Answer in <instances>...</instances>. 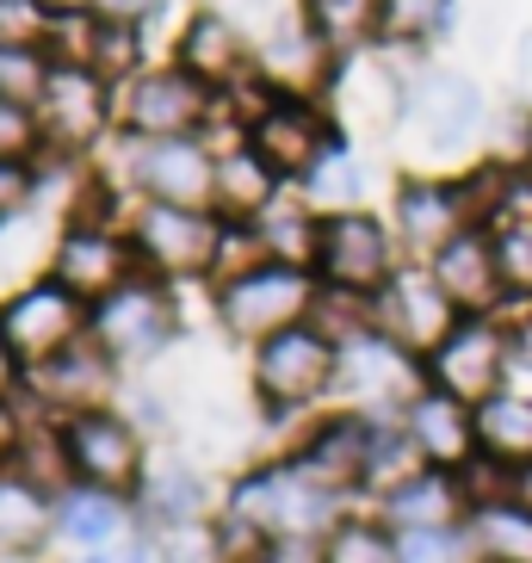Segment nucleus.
<instances>
[{
    "mask_svg": "<svg viewBox=\"0 0 532 563\" xmlns=\"http://www.w3.org/2000/svg\"><path fill=\"white\" fill-rule=\"evenodd\" d=\"M452 310H458V303L440 291V279H421V273L390 279V285H384V298H378L384 334H390L397 347H415V353H433L452 329H458V322H452Z\"/></svg>",
    "mask_w": 532,
    "mask_h": 563,
    "instance_id": "ddd939ff",
    "label": "nucleus"
},
{
    "mask_svg": "<svg viewBox=\"0 0 532 563\" xmlns=\"http://www.w3.org/2000/svg\"><path fill=\"white\" fill-rule=\"evenodd\" d=\"M428 365H433V384H440L446 397L489 402V397H501L496 384H501V365H508V334L489 329L483 316H465V322L428 353Z\"/></svg>",
    "mask_w": 532,
    "mask_h": 563,
    "instance_id": "423d86ee",
    "label": "nucleus"
},
{
    "mask_svg": "<svg viewBox=\"0 0 532 563\" xmlns=\"http://www.w3.org/2000/svg\"><path fill=\"white\" fill-rule=\"evenodd\" d=\"M390 25H397V32H428L433 19H440V0H390Z\"/></svg>",
    "mask_w": 532,
    "mask_h": 563,
    "instance_id": "79ce46f5",
    "label": "nucleus"
},
{
    "mask_svg": "<svg viewBox=\"0 0 532 563\" xmlns=\"http://www.w3.org/2000/svg\"><path fill=\"white\" fill-rule=\"evenodd\" d=\"M81 303L63 279H44L32 291H19L7 310H0V329H7V347H13L19 365H44L56 360L63 347H75L81 334Z\"/></svg>",
    "mask_w": 532,
    "mask_h": 563,
    "instance_id": "20e7f679",
    "label": "nucleus"
},
{
    "mask_svg": "<svg viewBox=\"0 0 532 563\" xmlns=\"http://www.w3.org/2000/svg\"><path fill=\"white\" fill-rule=\"evenodd\" d=\"M317 266L329 273V285L378 291V285H390V235L366 211L322 217L317 223Z\"/></svg>",
    "mask_w": 532,
    "mask_h": 563,
    "instance_id": "0eeeda50",
    "label": "nucleus"
},
{
    "mask_svg": "<svg viewBox=\"0 0 532 563\" xmlns=\"http://www.w3.org/2000/svg\"><path fill=\"white\" fill-rule=\"evenodd\" d=\"M334 365H341V347L334 334L322 329H285L273 341H261V360H254V384L273 409H298V402L322 397L334 384Z\"/></svg>",
    "mask_w": 532,
    "mask_h": 563,
    "instance_id": "7ed1b4c3",
    "label": "nucleus"
},
{
    "mask_svg": "<svg viewBox=\"0 0 532 563\" xmlns=\"http://www.w3.org/2000/svg\"><path fill=\"white\" fill-rule=\"evenodd\" d=\"M353 199H359V162L334 143V150L310 167V205H322L329 217H341V211H353Z\"/></svg>",
    "mask_w": 532,
    "mask_h": 563,
    "instance_id": "72a5a7b5",
    "label": "nucleus"
},
{
    "mask_svg": "<svg viewBox=\"0 0 532 563\" xmlns=\"http://www.w3.org/2000/svg\"><path fill=\"white\" fill-rule=\"evenodd\" d=\"M496 254H501V279H514L520 291H532V223H508Z\"/></svg>",
    "mask_w": 532,
    "mask_h": 563,
    "instance_id": "ea45409f",
    "label": "nucleus"
},
{
    "mask_svg": "<svg viewBox=\"0 0 532 563\" xmlns=\"http://www.w3.org/2000/svg\"><path fill=\"white\" fill-rule=\"evenodd\" d=\"M93 563H149V558H143V551H136V545H118V551H100V558H93Z\"/></svg>",
    "mask_w": 532,
    "mask_h": 563,
    "instance_id": "8fccbe9b",
    "label": "nucleus"
},
{
    "mask_svg": "<svg viewBox=\"0 0 532 563\" xmlns=\"http://www.w3.org/2000/svg\"><path fill=\"white\" fill-rule=\"evenodd\" d=\"M508 75H514V93H520V100H532V25L514 37V68H508Z\"/></svg>",
    "mask_w": 532,
    "mask_h": 563,
    "instance_id": "c03bdc74",
    "label": "nucleus"
},
{
    "mask_svg": "<svg viewBox=\"0 0 532 563\" xmlns=\"http://www.w3.org/2000/svg\"><path fill=\"white\" fill-rule=\"evenodd\" d=\"M51 527V508L37 496V483L0 477V551H32Z\"/></svg>",
    "mask_w": 532,
    "mask_h": 563,
    "instance_id": "c85d7f7f",
    "label": "nucleus"
},
{
    "mask_svg": "<svg viewBox=\"0 0 532 563\" xmlns=\"http://www.w3.org/2000/svg\"><path fill=\"white\" fill-rule=\"evenodd\" d=\"M409 353L390 341V334H353L341 347V365H334V384L359 402H415L409 397Z\"/></svg>",
    "mask_w": 532,
    "mask_h": 563,
    "instance_id": "dca6fc26",
    "label": "nucleus"
},
{
    "mask_svg": "<svg viewBox=\"0 0 532 563\" xmlns=\"http://www.w3.org/2000/svg\"><path fill=\"white\" fill-rule=\"evenodd\" d=\"M204 501V483L186 471V464H162L149 477V514L155 520H167V527H186L192 514H199Z\"/></svg>",
    "mask_w": 532,
    "mask_h": 563,
    "instance_id": "473e14b6",
    "label": "nucleus"
},
{
    "mask_svg": "<svg viewBox=\"0 0 532 563\" xmlns=\"http://www.w3.org/2000/svg\"><path fill=\"white\" fill-rule=\"evenodd\" d=\"M397 230L415 254H440L452 235L465 230V192L433 186V180H409L397 192Z\"/></svg>",
    "mask_w": 532,
    "mask_h": 563,
    "instance_id": "6ab92c4d",
    "label": "nucleus"
},
{
    "mask_svg": "<svg viewBox=\"0 0 532 563\" xmlns=\"http://www.w3.org/2000/svg\"><path fill=\"white\" fill-rule=\"evenodd\" d=\"M136 249L155 273H204L223 249V230L204 211H186V205H149L143 223H136Z\"/></svg>",
    "mask_w": 532,
    "mask_h": 563,
    "instance_id": "1a4fd4ad",
    "label": "nucleus"
},
{
    "mask_svg": "<svg viewBox=\"0 0 532 563\" xmlns=\"http://www.w3.org/2000/svg\"><path fill=\"white\" fill-rule=\"evenodd\" d=\"M13 384V347H7V329H0V390Z\"/></svg>",
    "mask_w": 532,
    "mask_h": 563,
    "instance_id": "3c124183",
    "label": "nucleus"
},
{
    "mask_svg": "<svg viewBox=\"0 0 532 563\" xmlns=\"http://www.w3.org/2000/svg\"><path fill=\"white\" fill-rule=\"evenodd\" d=\"M37 143H44V118H37L32 106L0 100V162H7V167H25V162L37 155Z\"/></svg>",
    "mask_w": 532,
    "mask_h": 563,
    "instance_id": "58836bf2",
    "label": "nucleus"
},
{
    "mask_svg": "<svg viewBox=\"0 0 532 563\" xmlns=\"http://www.w3.org/2000/svg\"><path fill=\"white\" fill-rule=\"evenodd\" d=\"M508 501L532 514V464H520V471H514V496H508Z\"/></svg>",
    "mask_w": 532,
    "mask_h": 563,
    "instance_id": "09e8293b",
    "label": "nucleus"
},
{
    "mask_svg": "<svg viewBox=\"0 0 532 563\" xmlns=\"http://www.w3.org/2000/svg\"><path fill=\"white\" fill-rule=\"evenodd\" d=\"M149 7H155V0H93V13H100V19H131V25L149 13Z\"/></svg>",
    "mask_w": 532,
    "mask_h": 563,
    "instance_id": "49530a36",
    "label": "nucleus"
},
{
    "mask_svg": "<svg viewBox=\"0 0 532 563\" xmlns=\"http://www.w3.org/2000/svg\"><path fill=\"white\" fill-rule=\"evenodd\" d=\"M44 0H0V44H37L44 32Z\"/></svg>",
    "mask_w": 532,
    "mask_h": 563,
    "instance_id": "a19ab883",
    "label": "nucleus"
},
{
    "mask_svg": "<svg viewBox=\"0 0 532 563\" xmlns=\"http://www.w3.org/2000/svg\"><path fill=\"white\" fill-rule=\"evenodd\" d=\"M112 112L124 118V131L162 143V136H186L211 106H204L199 75H186V68H155V75H136V81L118 93Z\"/></svg>",
    "mask_w": 532,
    "mask_h": 563,
    "instance_id": "39448f33",
    "label": "nucleus"
},
{
    "mask_svg": "<svg viewBox=\"0 0 532 563\" xmlns=\"http://www.w3.org/2000/svg\"><path fill=\"white\" fill-rule=\"evenodd\" d=\"M322 56H329V44L310 25H273L261 37V68L285 87H310L322 75Z\"/></svg>",
    "mask_w": 532,
    "mask_h": 563,
    "instance_id": "cd10ccee",
    "label": "nucleus"
},
{
    "mask_svg": "<svg viewBox=\"0 0 532 563\" xmlns=\"http://www.w3.org/2000/svg\"><path fill=\"white\" fill-rule=\"evenodd\" d=\"M390 13V0H303V25L329 44V51H359L378 19Z\"/></svg>",
    "mask_w": 532,
    "mask_h": 563,
    "instance_id": "393cba45",
    "label": "nucleus"
},
{
    "mask_svg": "<svg viewBox=\"0 0 532 563\" xmlns=\"http://www.w3.org/2000/svg\"><path fill=\"white\" fill-rule=\"evenodd\" d=\"M409 440L421 446V459L433 464H470L477 452V421H470V402L433 390V397L409 402Z\"/></svg>",
    "mask_w": 532,
    "mask_h": 563,
    "instance_id": "aec40b11",
    "label": "nucleus"
},
{
    "mask_svg": "<svg viewBox=\"0 0 532 563\" xmlns=\"http://www.w3.org/2000/svg\"><path fill=\"white\" fill-rule=\"evenodd\" d=\"M37 390L51 402H63V409H75V415H87L93 402L112 390V353L106 347H63L56 360H44L37 365Z\"/></svg>",
    "mask_w": 532,
    "mask_h": 563,
    "instance_id": "4be33fe9",
    "label": "nucleus"
},
{
    "mask_svg": "<svg viewBox=\"0 0 532 563\" xmlns=\"http://www.w3.org/2000/svg\"><path fill=\"white\" fill-rule=\"evenodd\" d=\"M63 440H68V464H75L93 489H124V483H136L143 446H136L131 421H118V415H106V409H87L63 428Z\"/></svg>",
    "mask_w": 532,
    "mask_h": 563,
    "instance_id": "9b49d317",
    "label": "nucleus"
},
{
    "mask_svg": "<svg viewBox=\"0 0 532 563\" xmlns=\"http://www.w3.org/2000/svg\"><path fill=\"white\" fill-rule=\"evenodd\" d=\"M248 150H261L266 162H273V174H310V167L334 150L329 118H322L317 106H303V100H273L248 124Z\"/></svg>",
    "mask_w": 532,
    "mask_h": 563,
    "instance_id": "f8f14e48",
    "label": "nucleus"
},
{
    "mask_svg": "<svg viewBox=\"0 0 532 563\" xmlns=\"http://www.w3.org/2000/svg\"><path fill=\"white\" fill-rule=\"evenodd\" d=\"M131 273V249L106 230H68L56 242V279L75 291V298H112Z\"/></svg>",
    "mask_w": 532,
    "mask_h": 563,
    "instance_id": "a211bd4d",
    "label": "nucleus"
},
{
    "mask_svg": "<svg viewBox=\"0 0 532 563\" xmlns=\"http://www.w3.org/2000/svg\"><path fill=\"white\" fill-rule=\"evenodd\" d=\"M211 180H217V162L192 143V136H162L149 150H136V186H143L155 205L204 211V205H211Z\"/></svg>",
    "mask_w": 532,
    "mask_h": 563,
    "instance_id": "4468645a",
    "label": "nucleus"
},
{
    "mask_svg": "<svg viewBox=\"0 0 532 563\" xmlns=\"http://www.w3.org/2000/svg\"><path fill=\"white\" fill-rule=\"evenodd\" d=\"M341 100H347V118L353 124H366V131H390L397 124V81H390V68L384 63H359L347 75V87H341Z\"/></svg>",
    "mask_w": 532,
    "mask_h": 563,
    "instance_id": "c756f323",
    "label": "nucleus"
},
{
    "mask_svg": "<svg viewBox=\"0 0 532 563\" xmlns=\"http://www.w3.org/2000/svg\"><path fill=\"white\" fill-rule=\"evenodd\" d=\"M303 310H310V279H303V266L285 261H261L248 273H235L217 298L223 329L242 334V341H273V334L298 329Z\"/></svg>",
    "mask_w": 532,
    "mask_h": 563,
    "instance_id": "f257e3e1",
    "label": "nucleus"
},
{
    "mask_svg": "<svg viewBox=\"0 0 532 563\" xmlns=\"http://www.w3.org/2000/svg\"><path fill=\"white\" fill-rule=\"evenodd\" d=\"M322 563H402V545L378 527H334Z\"/></svg>",
    "mask_w": 532,
    "mask_h": 563,
    "instance_id": "c9c22d12",
    "label": "nucleus"
},
{
    "mask_svg": "<svg viewBox=\"0 0 532 563\" xmlns=\"http://www.w3.org/2000/svg\"><path fill=\"white\" fill-rule=\"evenodd\" d=\"M230 520L254 527L261 539H310L317 527L334 520V489H322L317 477H303V471H261L235 489V508Z\"/></svg>",
    "mask_w": 532,
    "mask_h": 563,
    "instance_id": "f03ea898",
    "label": "nucleus"
},
{
    "mask_svg": "<svg viewBox=\"0 0 532 563\" xmlns=\"http://www.w3.org/2000/svg\"><path fill=\"white\" fill-rule=\"evenodd\" d=\"M483 545L496 551L501 563H532V514L527 508H514V501H508V508H483Z\"/></svg>",
    "mask_w": 532,
    "mask_h": 563,
    "instance_id": "f704fd0d",
    "label": "nucleus"
},
{
    "mask_svg": "<svg viewBox=\"0 0 532 563\" xmlns=\"http://www.w3.org/2000/svg\"><path fill=\"white\" fill-rule=\"evenodd\" d=\"M409 118H415L428 155H458L470 136L483 131V93L470 75H452V68H433L428 81L409 93Z\"/></svg>",
    "mask_w": 532,
    "mask_h": 563,
    "instance_id": "6e6552de",
    "label": "nucleus"
},
{
    "mask_svg": "<svg viewBox=\"0 0 532 563\" xmlns=\"http://www.w3.org/2000/svg\"><path fill=\"white\" fill-rule=\"evenodd\" d=\"M13 446V409H7V402H0V452Z\"/></svg>",
    "mask_w": 532,
    "mask_h": 563,
    "instance_id": "603ef678",
    "label": "nucleus"
},
{
    "mask_svg": "<svg viewBox=\"0 0 532 563\" xmlns=\"http://www.w3.org/2000/svg\"><path fill=\"white\" fill-rule=\"evenodd\" d=\"M372 446H378V428H366V421H329V428L310 440L298 471L317 477L322 489H347V483L372 477Z\"/></svg>",
    "mask_w": 532,
    "mask_h": 563,
    "instance_id": "412c9836",
    "label": "nucleus"
},
{
    "mask_svg": "<svg viewBox=\"0 0 532 563\" xmlns=\"http://www.w3.org/2000/svg\"><path fill=\"white\" fill-rule=\"evenodd\" d=\"M51 75H56V68L44 63V51H37V44H0V100L44 106Z\"/></svg>",
    "mask_w": 532,
    "mask_h": 563,
    "instance_id": "7c9ffc66",
    "label": "nucleus"
},
{
    "mask_svg": "<svg viewBox=\"0 0 532 563\" xmlns=\"http://www.w3.org/2000/svg\"><path fill=\"white\" fill-rule=\"evenodd\" d=\"M446 532H402V563H446L452 558Z\"/></svg>",
    "mask_w": 532,
    "mask_h": 563,
    "instance_id": "37998d69",
    "label": "nucleus"
},
{
    "mask_svg": "<svg viewBox=\"0 0 532 563\" xmlns=\"http://www.w3.org/2000/svg\"><path fill=\"white\" fill-rule=\"evenodd\" d=\"M508 341H514V360H520V365H532V303L514 316V329H508Z\"/></svg>",
    "mask_w": 532,
    "mask_h": 563,
    "instance_id": "de8ad7c7",
    "label": "nucleus"
},
{
    "mask_svg": "<svg viewBox=\"0 0 532 563\" xmlns=\"http://www.w3.org/2000/svg\"><path fill=\"white\" fill-rule=\"evenodd\" d=\"M63 532L75 545H106L118 532V496L112 489H75L63 501Z\"/></svg>",
    "mask_w": 532,
    "mask_h": 563,
    "instance_id": "2f4dec72",
    "label": "nucleus"
},
{
    "mask_svg": "<svg viewBox=\"0 0 532 563\" xmlns=\"http://www.w3.org/2000/svg\"><path fill=\"white\" fill-rule=\"evenodd\" d=\"M44 7H51V13H87L93 0H44Z\"/></svg>",
    "mask_w": 532,
    "mask_h": 563,
    "instance_id": "864d4df0",
    "label": "nucleus"
},
{
    "mask_svg": "<svg viewBox=\"0 0 532 563\" xmlns=\"http://www.w3.org/2000/svg\"><path fill=\"white\" fill-rule=\"evenodd\" d=\"M167 329H174V303L155 291V285H118L112 298H100L93 316V334L112 360H149L167 347Z\"/></svg>",
    "mask_w": 532,
    "mask_h": 563,
    "instance_id": "9d476101",
    "label": "nucleus"
},
{
    "mask_svg": "<svg viewBox=\"0 0 532 563\" xmlns=\"http://www.w3.org/2000/svg\"><path fill=\"white\" fill-rule=\"evenodd\" d=\"M458 514V489L440 471H415L409 483H397L390 496V520L402 532H446V520Z\"/></svg>",
    "mask_w": 532,
    "mask_h": 563,
    "instance_id": "bb28decb",
    "label": "nucleus"
},
{
    "mask_svg": "<svg viewBox=\"0 0 532 563\" xmlns=\"http://www.w3.org/2000/svg\"><path fill=\"white\" fill-rule=\"evenodd\" d=\"M180 68L199 75V81H235L248 68V44H242V25L230 13H199L180 37Z\"/></svg>",
    "mask_w": 532,
    "mask_h": 563,
    "instance_id": "5701e85b",
    "label": "nucleus"
},
{
    "mask_svg": "<svg viewBox=\"0 0 532 563\" xmlns=\"http://www.w3.org/2000/svg\"><path fill=\"white\" fill-rule=\"evenodd\" d=\"M87 68L93 75H124L136 68V25L131 19H100L93 37H87Z\"/></svg>",
    "mask_w": 532,
    "mask_h": 563,
    "instance_id": "4c0bfd02",
    "label": "nucleus"
},
{
    "mask_svg": "<svg viewBox=\"0 0 532 563\" xmlns=\"http://www.w3.org/2000/svg\"><path fill=\"white\" fill-rule=\"evenodd\" d=\"M433 279H440V291H446L458 310H489V303L501 298V254H496V242L489 235H477V230H458L446 242V249L433 254Z\"/></svg>",
    "mask_w": 532,
    "mask_h": 563,
    "instance_id": "f3484780",
    "label": "nucleus"
},
{
    "mask_svg": "<svg viewBox=\"0 0 532 563\" xmlns=\"http://www.w3.org/2000/svg\"><path fill=\"white\" fill-rule=\"evenodd\" d=\"M261 249L273 254V261L298 266L317 254V230H310V217L303 211H266L261 217Z\"/></svg>",
    "mask_w": 532,
    "mask_h": 563,
    "instance_id": "e433bc0d",
    "label": "nucleus"
},
{
    "mask_svg": "<svg viewBox=\"0 0 532 563\" xmlns=\"http://www.w3.org/2000/svg\"><path fill=\"white\" fill-rule=\"evenodd\" d=\"M273 162L261 150H223L217 155V180H211V205L223 217H266L273 211Z\"/></svg>",
    "mask_w": 532,
    "mask_h": 563,
    "instance_id": "b1692460",
    "label": "nucleus"
},
{
    "mask_svg": "<svg viewBox=\"0 0 532 563\" xmlns=\"http://www.w3.org/2000/svg\"><path fill=\"white\" fill-rule=\"evenodd\" d=\"M477 446L501 464H532V402L527 397H489L477 409Z\"/></svg>",
    "mask_w": 532,
    "mask_h": 563,
    "instance_id": "a878e982",
    "label": "nucleus"
},
{
    "mask_svg": "<svg viewBox=\"0 0 532 563\" xmlns=\"http://www.w3.org/2000/svg\"><path fill=\"white\" fill-rule=\"evenodd\" d=\"M25 205V167H7L0 162V217Z\"/></svg>",
    "mask_w": 532,
    "mask_h": 563,
    "instance_id": "a18cd8bd",
    "label": "nucleus"
},
{
    "mask_svg": "<svg viewBox=\"0 0 532 563\" xmlns=\"http://www.w3.org/2000/svg\"><path fill=\"white\" fill-rule=\"evenodd\" d=\"M37 112H44V136L56 150H87L100 136V124L112 118V106H106V87L93 68H56Z\"/></svg>",
    "mask_w": 532,
    "mask_h": 563,
    "instance_id": "2eb2a0df",
    "label": "nucleus"
}]
</instances>
